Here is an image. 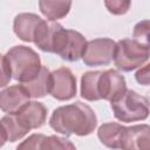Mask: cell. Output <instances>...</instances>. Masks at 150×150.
<instances>
[{
  "mask_svg": "<svg viewBox=\"0 0 150 150\" xmlns=\"http://www.w3.org/2000/svg\"><path fill=\"white\" fill-rule=\"evenodd\" d=\"M127 91L124 76L115 69L101 70L98 77V95L101 100L112 102Z\"/></svg>",
  "mask_w": 150,
  "mask_h": 150,
  "instance_id": "8",
  "label": "cell"
},
{
  "mask_svg": "<svg viewBox=\"0 0 150 150\" xmlns=\"http://www.w3.org/2000/svg\"><path fill=\"white\" fill-rule=\"evenodd\" d=\"M13 79V75H12V69H11V66L6 59L5 55L1 56V82H0V87H6L9 81Z\"/></svg>",
  "mask_w": 150,
  "mask_h": 150,
  "instance_id": "23",
  "label": "cell"
},
{
  "mask_svg": "<svg viewBox=\"0 0 150 150\" xmlns=\"http://www.w3.org/2000/svg\"><path fill=\"white\" fill-rule=\"evenodd\" d=\"M150 57V49L142 47L134 39H122L116 42L114 63L122 71H132L143 66Z\"/></svg>",
  "mask_w": 150,
  "mask_h": 150,
  "instance_id": "4",
  "label": "cell"
},
{
  "mask_svg": "<svg viewBox=\"0 0 150 150\" xmlns=\"http://www.w3.org/2000/svg\"><path fill=\"white\" fill-rule=\"evenodd\" d=\"M63 29V26L56 21L43 20L36 29L33 42L42 52L55 54V49Z\"/></svg>",
  "mask_w": 150,
  "mask_h": 150,
  "instance_id": "9",
  "label": "cell"
},
{
  "mask_svg": "<svg viewBox=\"0 0 150 150\" xmlns=\"http://www.w3.org/2000/svg\"><path fill=\"white\" fill-rule=\"evenodd\" d=\"M122 149L150 150V125L137 124L125 127Z\"/></svg>",
  "mask_w": 150,
  "mask_h": 150,
  "instance_id": "11",
  "label": "cell"
},
{
  "mask_svg": "<svg viewBox=\"0 0 150 150\" xmlns=\"http://www.w3.org/2000/svg\"><path fill=\"white\" fill-rule=\"evenodd\" d=\"M45 135L43 134H33L30 135L28 138H26L22 143H20L16 149L18 150H22V149H32V150H39L41 149V145H42V142L45 139Z\"/></svg>",
  "mask_w": 150,
  "mask_h": 150,
  "instance_id": "22",
  "label": "cell"
},
{
  "mask_svg": "<svg viewBox=\"0 0 150 150\" xmlns=\"http://www.w3.org/2000/svg\"><path fill=\"white\" fill-rule=\"evenodd\" d=\"M110 107L114 116L125 123L144 121L150 114V104L146 97L131 89H127L121 97L110 102Z\"/></svg>",
  "mask_w": 150,
  "mask_h": 150,
  "instance_id": "3",
  "label": "cell"
},
{
  "mask_svg": "<svg viewBox=\"0 0 150 150\" xmlns=\"http://www.w3.org/2000/svg\"><path fill=\"white\" fill-rule=\"evenodd\" d=\"M71 0H39V9L49 21L63 19L71 8Z\"/></svg>",
  "mask_w": 150,
  "mask_h": 150,
  "instance_id": "16",
  "label": "cell"
},
{
  "mask_svg": "<svg viewBox=\"0 0 150 150\" xmlns=\"http://www.w3.org/2000/svg\"><path fill=\"white\" fill-rule=\"evenodd\" d=\"M101 70H95V71H87L81 76V89L80 94L81 97L94 102V101H100V95H98V77H100Z\"/></svg>",
  "mask_w": 150,
  "mask_h": 150,
  "instance_id": "18",
  "label": "cell"
},
{
  "mask_svg": "<svg viewBox=\"0 0 150 150\" xmlns=\"http://www.w3.org/2000/svg\"><path fill=\"white\" fill-rule=\"evenodd\" d=\"M5 56L11 66L13 79L20 83L34 80L42 68L40 55L30 47L23 45L12 47Z\"/></svg>",
  "mask_w": 150,
  "mask_h": 150,
  "instance_id": "2",
  "label": "cell"
},
{
  "mask_svg": "<svg viewBox=\"0 0 150 150\" xmlns=\"http://www.w3.org/2000/svg\"><path fill=\"white\" fill-rule=\"evenodd\" d=\"M1 124V143L0 146H2L6 142H15L25 137L29 129H27L18 118L15 114H7L4 117H1L0 121Z\"/></svg>",
  "mask_w": 150,
  "mask_h": 150,
  "instance_id": "14",
  "label": "cell"
},
{
  "mask_svg": "<svg viewBox=\"0 0 150 150\" xmlns=\"http://www.w3.org/2000/svg\"><path fill=\"white\" fill-rule=\"evenodd\" d=\"M145 97H146V100H148V102H149V104H150V90L146 91V96H145Z\"/></svg>",
  "mask_w": 150,
  "mask_h": 150,
  "instance_id": "25",
  "label": "cell"
},
{
  "mask_svg": "<svg viewBox=\"0 0 150 150\" xmlns=\"http://www.w3.org/2000/svg\"><path fill=\"white\" fill-rule=\"evenodd\" d=\"M50 82H52V73L48 70L47 67L42 66L40 73L34 80L29 82H25L22 84L27 89L32 98H41L47 94H49Z\"/></svg>",
  "mask_w": 150,
  "mask_h": 150,
  "instance_id": "17",
  "label": "cell"
},
{
  "mask_svg": "<svg viewBox=\"0 0 150 150\" xmlns=\"http://www.w3.org/2000/svg\"><path fill=\"white\" fill-rule=\"evenodd\" d=\"M116 42L109 38H98L87 42L82 55L83 63L88 67L107 66L114 60Z\"/></svg>",
  "mask_w": 150,
  "mask_h": 150,
  "instance_id": "5",
  "label": "cell"
},
{
  "mask_svg": "<svg viewBox=\"0 0 150 150\" xmlns=\"http://www.w3.org/2000/svg\"><path fill=\"white\" fill-rule=\"evenodd\" d=\"M125 127L116 123L109 122L100 125L97 130V137L103 145L110 149H122V142L124 136Z\"/></svg>",
  "mask_w": 150,
  "mask_h": 150,
  "instance_id": "15",
  "label": "cell"
},
{
  "mask_svg": "<svg viewBox=\"0 0 150 150\" xmlns=\"http://www.w3.org/2000/svg\"><path fill=\"white\" fill-rule=\"evenodd\" d=\"M42 21L43 19L34 13H20L14 18L13 30L20 40L25 42H33L36 29Z\"/></svg>",
  "mask_w": 150,
  "mask_h": 150,
  "instance_id": "12",
  "label": "cell"
},
{
  "mask_svg": "<svg viewBox=\"0 0 150 150\" xmlns=\"http://www.w3.org/2000/svg\"><path fill=\"white\" fill-rule=\"evenodd\" d=\"M76 77L67 67H61L52 71L49 94L59 101H69L76 96Z\"/></svg>",
  "mask_w": 150,
  "mask_h": 150,
  "instance_id": "7",
  "label": "cell"
},
{
  "mask_svg": "<svg viewBox=\"0 0 150 150\" xmlns=\"http://www.w3.org/2000/svg\"><path fill=\"white\" fill-rule=\"evenodd\" d=\"M87 42L88 41L80 32L64 28L59 39L55 54L68 62L77 61L82 59Z\"/></svg>",
  "mask_w": 150,
  "mask_h": 150,
  "instance_id": "6",
  "label": "cell"
},
{
  "mask_svg": "<svg viewBox=\"0 0 150 150\" xmlns=\"http://www.w3.org/2000/svg\"><path fill=\"white\" fill-rule=\"evenodd\" d=\"M20 122L29 130L41 128L47 118V108L38 101H29L19 112L15 114Z\"/></svg>",
  "mask_w": 150,
  "mask_h": 150,
  "instance_id": "13",
  "label": "cell"
},
{
  "mask_svg": "<svg viewBox=\"0 0 150 150\" xmlns=\"http://www.w3.org/2000/svg\"><path fill=\"white\" fill-rule=\"evenodd\" d=\"M105 8L114 15L125 14L131 6V0H104Z\"/></svg>",
  "mask_w": 150,
  "mask_h": 150,
  "instance_id": "21",
  "label": "cell"
},
{
  "mask_svg": "<svg viewBox=\"0 0 150 150\" xmlns=\"http://www.w3.org/2000/svg\"><path fill=\"white\" fill-rule=\"evenodd\" d=\"M132 39L142 47L150 49V20H142L135 25Z\"/></svg>",
  "mask_w": 150,
  "mask_h": 150,
  "instance_id": "19",
  "label": "cell"
},
{
  "mask_svg": "<svg viewBox=\"0 0 150 150\" xmlns=\"http://www.w3.org/2000/svg\"><path fill=\"white\" fill-rule=\"evenodd\" d=\"M135 80L142 86H150V62L142 66L135 73Z\"/></svg>",
  "mask_w": 150,
  "mask_h": 150,
  "instance_id": "24",
  "label": "cell"
},
{
  "mask_svg": "<svg viewBox=\"0 0 150 150\" xmlns=\"http://www.w3.org/2000/svg\"><path fill=\"white\" fill-rule=\"evenodd\" d=\"M49 150V149H75V145L66 137H60L56 135H52V136H46L42 145H41V150Z\"/></svg>",
  "mask_w": 150,
  "mask_h": 150,
  "instance_id": "20",
  "label": "cell"
},
{
  "mask_svg": "<svg viewBox=\"0 0 150 150\" xmlns=\"http://www.w3.org/2000/svg\"><path fill=\"white\" fill-rule=\"evenodd\" d=\"M49 125L64 136H87L95 130L97 117L88 104L76 101L56 108L49 118Z\"/></svg>",
  "mask_w": 150,
  "mask_h": 150,
  "instance_id": "1",
  "label": "cell"
},
{
  "mask_svg": "<svg viewBox=\"0 0 150 150\" xmlns=\"http://www.w3.org/2000/svg\"><path fill=\"white\" fill-rule=\"evenodd\" d=\"M30 95L22 83L9 86L0 93V108L6 114L19 112L30 100Z\"/></svg>",
  "mask_w": 150,
  "mask_h": 150,
  "instance_id": "10",
  "label": "cell"
}]
</instances>
